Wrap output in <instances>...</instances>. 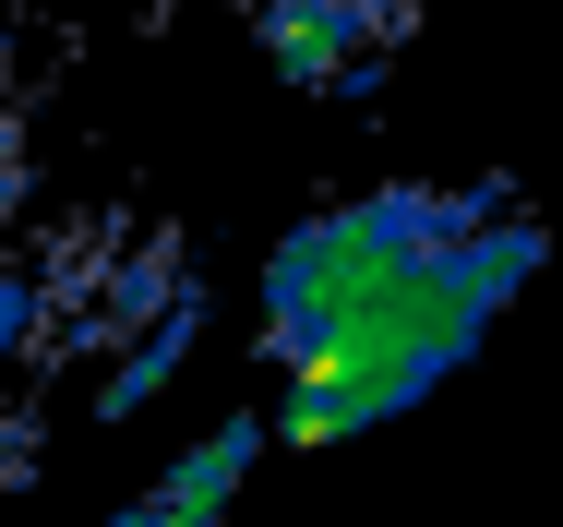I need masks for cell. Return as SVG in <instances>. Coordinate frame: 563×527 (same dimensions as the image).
Listing matches in <instances>:
<instances>
[{
	"instance_id": "obj_1",
	"label": "cell",
	"mask_w": 563,
	"mask_h": 527,
	"mask_svg": "<svg viewBox=\"0 0 563 527\" xmlns=\"http://www.w3.org/2000/svg\"><path fill=\"white\" fill-rule=\"evenodd\" d=\"M540 264H552V228L528 205H492L479 228H455L396 300H372L360 323H336L324 348H300L276 372V443L324 455V443H360V431L408 420L432 384H455L479 360V336L516 312V288Z\"/></svg>"
},
{
	"instance_id": "obj_2",
	"label": "cell",
	"mask_w": 563,
	"mask_h": 527,
	"mask_svg": "<svg viewBox=\"0 0 563 527\" xmlns=\"http://www.w3.org/2000/svg\"><path fill=\"white\" fill-rule=\"evenodd\" d=\"M492 205H516L504 180H384V193H347V205L300 216L276 252H264V360L288 372L300 348H324L336 323H360L372 300H396L455 228H479Z\"/></svg>"
},
{
	"instance_id": "obj_3",
	"label": "cell",
	"mask_w": 563,
	"mask_h": 527,
	"mask_svg": "<svg viewBox=\"0 0 563 527\" xmlns=\"http://www.w3.org/2000/svg\"><path fill=\"white\" fill-rule=\"evenodd\" d=\"M420 36L408 0H252V48L300 97H372V73Z\"/></svg>"
},
{
	"instance_id": "obj_4",
	"label": "cell",
	"mask_w": 563,
	"mask_h": 527,
	"mask_svg": "<svg viewBox=\"0 0 563 527\" xmlns=\"http://www.w3.org/2000/svg\"><path fill=\"white\" fill-rule=\"evenodd\" d=\"M276 443V420H217V431H192L168 468H156V492L144 504H120L109 527H217L228 504H240V480H252V455Z\"/></svg>"
},
{
	"instance_id": "obj_5",
	"label": "cell",
	"mask_w": 563,
	"mask_h": 527,
	"mask_svg": "<svg viewBox=\"0 0 563 527\" xmlns=\"http://www.w3.org/2000/svg\"><path fill=\"white\" fill-rule=\"evenodd\" d=\"M192 336H205V300L180 288V300H168V312H156V323H144V336L109 360V384H97V420H132V408H156V396H168V372L192 360Z\"/></svg>"
},
{
	"instance_id": "obj_6",
	"label": "cell",
	"mask_w": 563,
	"mask_h": 527,
	"mask_svg": "<svg viewBox=\"0 0 563 527\" xmlns=\"http://www.w3.org/2000/svg\"><path fill=\"white\" fill-rule=\"evenodd\" d=\"M36 312H48V276H24V264H0V372L24 360V336H36Z\"/></svg>"
},
{
	"instance_id": "obj_7",
	"label": "cell",
	"mask_w": 563,
	"mask_h": 527,
	"mask_svg": "<svg viewBox=\"0 0 563 527\" xmlns=\"http://www.w3.org/2000/svg\"><path fill=\"white\" fill-rule=\"evenodd\" d=\"M24 468H36V431H24L12 408H0V480H24Z\"/></svg>"
},
{
	"instance_id": "obj_8",
	"label": "cell",
	"mask_w": 563,
	"mask_h": 527,
	"mask_svg": "<svg viewBox=\"0 0 563 527\" xmlns=\"http://www.w3.org/2000/svg\"><path fill=\"white\" fill-rule=\"evenodd\" d=\"M12 193H24V132H0V216H12Z\"/></svg>"
},
{
	"instance_id": "obj_9",
	"label": "cell",
	"mask_w": 563,
	"mask_h": 527,
	"mask_svg": "<svg viewBox=\"0 0 563 527\" xmlns=\"http://www.w3.org/2000/svg\"><path fill=\"white\" fill-rule=\"evenodd\" d=\"M0 132H12V36H0Z\"/></svg>"
}]
</instances>
